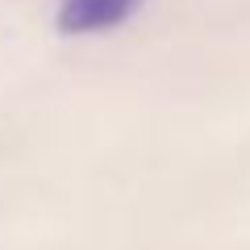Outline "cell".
<instances>
[{
    "label": "cell",
    "mask_w": 250,
    "mask_h": 250,
    "mask_svg": "<svg viewBox=\"0 0 250 250\" xmlns=\"http://www.w3.org/2000/svg\"><path fill=\"white\" fill-rule=\"evenodd\" d=\"M142 0H62L59 4V29L62 34H100L138 13Z\"/></svg>",
    "instance_id": "obj_1"
}]
</instances>
